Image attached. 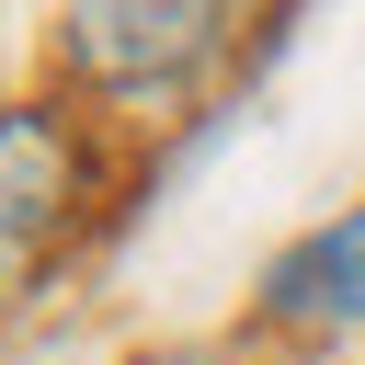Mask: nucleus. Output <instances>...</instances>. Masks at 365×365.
<instances>
[{
    "mask_svg": "<svg viewBox=\"0 0 365 365\" xmlns=\"http://www.w3.org/2000/svg\"><path fill=\"white\" fill-rule=\"evenodd\" d=\"M68 80L103 103H160L228 46V0H68Z\"/></svg>",
    "mask_w": 365,
    "mask_h": 365,
    "instance_id": "nucleus-1",
    "label": "nucleus"
},
{
    "mask_svg": "<svg viewBox=\"0 0 365 365\" xmlns=\"http://www.w3.org/2000/svg\"><path fill=\"white\" fill-rule=\"evenodd\" d=\"M262 331H365V205H342V217H319V228H297L274 262H262Z\"/></svg>",
    "mask_w": 365,
    "mask_h": 365,
    "instance_id": "nucleus-2",
    "label": "nucleus"
},
{
    "mask_svg": "<svg viewBox=\"0 0 365 365\" xmlns=\"http://www.w3.org/2000/svg\"><path fill=\"white\" fill-rule=\"evenodd\" d=\"M0 205H11V262L46 251V228L80 217V137L57 103H11L0 125Z\"/></svg>",
    "mask_w": 365,
    "mask_h": 365,
    "instance_id": "nucleus-3",
    "label": "nucleus"
}]
</instances>
